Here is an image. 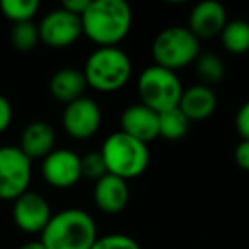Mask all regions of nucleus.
<instances>
[{
    "instance_id": "obj_1",
    "label": "nucleus",
    "mask_w": 249,
    "mask_h": 249,
    "mask_svg": "<svg viewBox=\"0 0 249 249\" xmlns=\"http://www.w3.org/2000/svg\"><path fill=\"white\" fill-rule=\"evenodd\" d=\"M82 33L99 46H118L132 29V7L124 0H90L82 16Z\"/></svg>"
},
{
    "instance_id": "obj_2",
    "label": "nucleus",
    "mask_w": 249,
    "mask_h": 249,
    "mask_svg": "<svg viewBox=\"0 0 249 249\" xmlns=\"http://www.w3.org/2000/svg\"><path fill=\"white\" fill-rule=\"evenodd\" d=\"M96 239V222L80 208H65L53 213L39 234V241L46 249H90Z\"/></svg>"
},
{
    "instance_id": "obj_3",
    "label": "nucleus",
    "mask_w": 249,
    "mask_h": 249,
    "mask_svg": "<svg viewBox=\"0 0 249 249\" xmlns=\"http://www.w3.org/2000/svg\"><path fill=\"white\" fill-rule=\"evenodd\" d=\"M82 73L89 87L101 92H114L132 77V60L120 46H99L86 60Z\"/></svg>"
},
{
    "instance_id": "obj_4",
    "label": "nucleus",
    "mask_w": 249,
    "mask_h": 249,
    "mask_svg": "<svg viewBox=\"0 0 249 249\" xmlns=\"http://www.w3.org/2000/svg\"><path fill=\"white\" fill-rule=\"evenodd\" d=\"M99 152L104 159L107 173L124 181L143 174L150 162L147 143L126 135L121 130L106 137Z\"/></svg>"
},
{
    "instance_id": "obj_5",
    "label": "nucleus",
    "mask_w": 249,
    "mask_h": 249,
    "mask_svg": "<svg viewBox=\"0 0 249 249\" xmlns=\"http://www.w3.org/2000/svg\"><path fill=\"white\" fill-rule=\"evenodd\" d=\"M198 56L200 39L183 26H169L162 29L152 41V58L156 65L173 72L195 63Z\"/></svg>"
},
{
    "instance_id": "obj_6",
    "label": "nucleus",
    "mask_w": 249,
    "mask_h": 249,
    "mask_svg": "<svg viewBox=\"0 0 249 249\" xmlns=\"http://www.w3.org/2000/svg\"><path fill=\"white\" fill-rule=\"evenodd\" d=\"M137 90L140 96V104L159 114L178 107L184 89L176 72L154 63L140 73Z\"/></svg>"
},
{
    "instance_id": "obj_7",
    "label": "nucleus",
    "mask_w": 249,
    "mask_h": 249,
    "mask_svg": "<svg viewBox=\"0 0 249 249\" xmlns=\"http://www.w3.org/2000/svg\"><path fill=\"white\" fill-rule=\"evenodd\" d=\"M33 160L18 145L0 147V200L14 201L29 191Z\"/></svg>"
},
{
    "instance_id": "obj_8",
    "label": "nucleus",
    "mask_w": 249,
    "mask_h": 249,
    "mask_svg": "<svg viewBox=\"0 0 249 249\" xmlns=\"http://www.w3.org/2000/svg\"><path fill=\"white\" fill-rule=\"evenodd\" d=\"M38 31L39 41L50 48H67L84 35L80 16L72 14L63 7L50 11L38 24Z\"/></svg>"
},
{
    "instance_id": "obj_9",
    "label": "nucleus",
    "mask_w": 249,
    "mask_h": 249,
    "mask_svg": "<svg viewBox=\"0 0 249 249\" xmlns=\"http://www.w3.org/2000/svg\"><path fill=\"white\" fill-rule=\"evenodd\" d=\"M103 121L101 107L90 97H79L65 104L62 114V124L67 135L75 140H87L96 135Z\"/></svg>"
},
{
    "instance_id": "obj_10",
    "label": "nucleus",
    "mask_w": 249,
    "mask_h": 249,
    "mask_svg": "<svg viewBox=\"0 0 249 249\" xmlns=\"http://www.w3.org/2000/svg\"><path fill=\"white\" fill-rule=\"evenodd\" d=\"M52 215L48 200L36 191H26L12 205V220L26 234H41Z\"/></svg>"
},
{
    "instance_id": "obj_11",
    "label": "nucleus",
    "mask_w": 249,
    "mask_h": 249,
    "mask_svg": "<svg viewBox=\"0 0 249 249\" xmlns=\"http://www.w3.org/2000/svg\"><path fill=\"white\" fill-rule=\"evenodd\" d=\"M41 176L50 186L65 190L82 179L80 156L70 149H55L43 159Z\"/></svg>"
},
{
    "instance_id": "obj_12",
    "label": "nucleus",
    "mask_w": 249,
    "mask_h": 249,
    "mask_svg": "<svg viewBox=\"0 0 249 249\" xmlns=\"http://www.w3.org/2000/svg\"><path fill=\"white\" fill-rule=\"evenodd\" d=\"M227 24V11L218 0H201L191 9L188 19V29L198 39H208L220 36Z\"/></svg>"
},
{
    "instance_id": "obj_13",
    "label": "nucleus",
    "mask_w": 249,
    "mask_h": 249,
    "mask_svg": "<svg viewBox=\"0 0 249 249\" xmlns=\"http://www.w3.org/2000/svg\"><path fill=\"white\" fill-rule=\"evenodd\" d=\"M120 123L121 132L143 143L152 142L159 137V114L140 103L124 107Z\"/></svg>"
},
{
    "instance_id": "obj_14",
    "label": "nucleus",
    "mask_w": 249,
    "mask_h": 249,
    "mask_svg": "<svg viewBox=\"0 0 249 249\" xmlns=\"http://www.w3.org/2000/svg\"><path fill=\"white\" fill-rule=\"evenodd\" d=\"M130 200L128 183L107 173L94 183V203L104 213H120Z\"/></svg>"
},
{
    "instance_id": "obj_15",
    "label": "nucleus",
    "mask_w": 249,
    "mask_h": 249,
    "mask_svg": "<svg viewBox=\"0 0 249 249\" xmlns=\"http://www.w3.org/2000/svg\"><path fill=\"white\" fill-rule=\"evenodd\" d=\"M56 133L55 128L48 121L36 120L26 124L21 133L19 149L29 157V159H45L52 150H55Z\"/></svg>"
},
{
    "instance_id": "obj_16",
    "label": "nucleus",
    "mask_w": 249,
    "mask_h": 249,
    "mask_svg": "<svg viewBox=\"0 0 249 249\" xmlns=\"http://www.w3.org/2000/svg\"><path fill=\"white\" fill-rule=\"evenodd\" d=\"M178 107L190 121H200L213 114L217 107V96L212 87L195 84L183 90Z\"/></svg>"
},
{
    "instance_id": "obj_17",
    "label": "nucleus",
    "mask_w": 249,
    "mask_h": 249,
    "mask_svg": "<svg viewBox=\"0 0 249 249\" xmlns=\"http://www.w3.org/2000/svg\"><path fill=\"white\" fill-rule=\"evenodd\" d=\"M86 87L87 82L82 70L72 69V67L60 69L50 79V94L63 104H69L82 97Z\"/></svg>"
},
{
    "instance_id": "obj_18",
    "label": "nucleus",
    "mask_w": 249,
    "mask_h": 249,
    "mask_svg": "<svg viewBox=\"0 0 249 249\" xmlns=\"http://www.w3.org/2000/svg\"><path fill=\"white\" fill-rule=\"evenodd\" d=\"M222 46L232 55H242L249 52V22L242 19L227 21L220 33Z\"/></svg>"
},
{
    "instance_id": "obj_19",
    "label": "nucleus",
    "mask_w": 249,
    "mask_h": 249,
    "mask_svg": "<svg viewBox=\"0 0 249 249\" xmlns=\"http://www.w3.org/2000/svg\"><path fill=\"white\" fill-rule=\"evenodd\" d=\"M190 130V120L181 113L179 107L159 113V137L171 142L181 140Z\"/></svg>"
},
{
    "instance_id": "obj_20",
    "label": "nucleus",
    "mask_w": 249,
    "mask_h": 249,
    "mask_svg": "<svg viewBox=\"0 0 249 249\" xmlns=\"http://www.w3.org/2000/svg\"><path fill=\"white\" fill-rule=\"evenodd\" d=\"M195 72L203 86H215L225 75L224 60L215 53H200V56L195 62Z\"/></svg>"
},
{
    "instance_id": "obj_21",
    "label": "nucleus",
    "mask_w": 249,
    "mask_h": 249,
    "mask_svg": "<svg viewBox=\"0 0 249 249\" xmlns=\"http://www.w3.org/2000/svg\"><path fill=\"white\" fill-rule=\"evenodd\" d=\"M38 11V0H2L0 2V12L4 14L5 19H9L14 24L33 21Z\"/></svg>"
},
{
    "instance_id": "obj_22",
    "label": "nucleus",
    "mask_w": 249,
    "mask_h": 249,
    "mask_svg": "<svg viewBox=\"0 0 249 249\" xmlns=\"http://www.w3.org/2000/svg\"><path fill=\"white\" fill-rule=\"evenodd\" d=\"M9 39H11V45L14 46L18 52H31L39 43L38 26L33 21L18 22V24L12 26Z\"/></svg>"
},
{
    "instance_id": "obj_23",
    "label": "nucleus",
    "mask_w": 249,
    "mask_h": 249,
    "mask_svg": "<svg viewBox=\"0 0 249 249\" xmlns=\"http://www.w3.org/2000/svg\"><path fill=\"white\" fill-rule=\"evenodd\" d=\"M80 167H82V178L92 179L94 183L107 174L106 164H104V159L99 150H94V152H89L80 157Z\"/></svg>"
},
{
    "instance_id": "obj_24",
    "label": "nucleus",
    "mask_w": 249,
    "mask_h": 249,
    "mask_svg": "<svg viewBox=\"0 0 249 249\" xmlns=\"http://www.w3.org/2000/svg\"><path fill=\"white\" fill-rule=\"evenodd\" d=\"M90 249H142L133 237L126 234H106L97 237Z\"/></svg>"
},
{
    "instance_id": "obj_25",
    "label": "nucleus",
    "mask_w": 249,
    "mask_h": 249,
    "mask_svg": "<svg viewBox=\"0 0 249 249\" xmlns=\"http://www.w3.org/2000/svg\"><path fill=\"white\" fill-rule=\"evenodd\" d=\"M235 130L242 140H249V101H246L235 114Z\"/></svg>"
},
{
    "instance_id": "obj_26",
    "label": "nucleus",
    "mask_w": 249,
    "mask_h": 249,
    "mask_svg": "<svg viewBox=\"0 0 249 249\" xmlns=\"http://www.w3.org/2000/svg\"><path fill=\"white\" fill-rule=\"evenodd\" d=\"M12 118H14V109L11 101L4 94H0V133H4L11 126Z\"/></svg>"
},
{
    "instance_id": "obj_27",
    "label": "nucleus",
    "mask_w": 249,
    "mask_h": 249,
    "mask_svg": "<svg viewBox=\"0 0 249 249\" xmlns=\"http://www.w3.org/2000/svg\"><path fill=\"white\" fill-rule=\"evenodd\" d=\"M234 159L241 169L249 171V140H241L234 150Z\"/></svg>"
},
{
    "instance_id": "obj_28",
    "label": "nucleus",
    "mask_w": 249,
    "mask_h": 249,
    "mask_svg": "<svg viewBox=\"0 0 249 249\" xmlns=\"http://www.w3.org/2000/svg\"><path fill=\"white\" fill-rule=\"evenodd\" d=\"M89 4L90 0H65V2H62L60 7H63L65 11L72 12L75 16H82L86 12V9L89 7Z\"/></svg>"
},
{
    "instance_id": "obj_29",
    "label": "nucleus",
    "mask_w": 249,
    "mask_h": 249,
    "mask_svg": "<svg viewBox=\"0 0 249 249\" xmlns=\"http://www.w3.org/2000/svg\"><path fill=\"white\" fill-rule=\"evenodd\" d=\"M19 249H46L45 248V244H43L41 241H28V242H24V244L21 246Z\"/></svg>"
}]
</instances>
